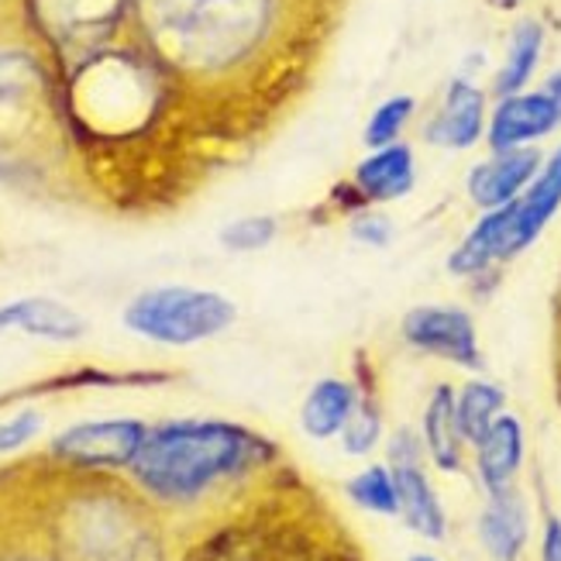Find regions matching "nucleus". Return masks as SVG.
I'll return each mask as SVG.
<instances>
[{"mask_svg":"<svg viewBox=\"0 0 561 561\" xmlns=\"http://www.w3.org/2000/svg\"><path fill=\"white\" fill-rule=\"evenodd\" d=\"M348 0H135V32L207 149L270 135L317 80Z\"/></svg>","mask_w":561,"mask_h":561,"instance_id":"f257e3e1","label":"nucleus"},{"mask_svg":"<svg viewBox=\"0 0 561 561\" xmlns=\"http://www.w3.org/2000/svg\"><path fill=\"white\" fill-rule=\"evenodd\" d=\"M283 466L270 434L225 417H180L149 427L128 479L162 517L207 520L249 500Z\"/></svg>","mask_w":561,"mask_h":561,"instance_id":"f03ea898","label":"nucleus"},{"mask_svg":"<svg viewBox=\"0 0 561 561\" xmlns=\"http://www.w3.org/2000/svg\"><path fill=\"white\" fill-rule=\"evenodd\" d=\"M0 183L42 197L87 183L59 69L21 0H0Z\"/></svg>","mask_w":561,"mask_h":561,"instance_id":"7ed1b4c3","label":"nucleus"},{"mask_svg":"<svg viewBox=\"0 0 561 561\" xmlns=\"http://www.w3.org/2000/svg\"><path fill=\"white\" fill-rule=\"evenodd\" d=\"M180 561H369L328 500L283 466L259 490L204 524Z\"/></svg>","mask_w":561,"mask_h":561,"instance_id":"20e7f679","label":"nucleus"},{"mask_svg":"<svg viewBox=\"0 0 561 561\" xmlns=\"http://www.w3.org/2000/svg\"><path fill=\"white\" fill-rule=\"evenodd\" d=\"M45 461L32 493L45 538L66 561H165L162 514L135 485L104 472H66Z\"/></svg>","mask_w":561,"mask_h":561,"instance_id":"39448f33","label":"nucleus"},{"mask_svg":"<svg viewBox=\"0 0 561 561\" xmlns=\"http://www.w3.org/2000/svg\"><path fill=\"white\" fill-rule=\"evenodd\" d=\"M238 321V307L217 289L204 286H149L121 310V324L135 337L162 348H190L201 341L221 337Z\"/></svg>","mask_w":561,"mask_h":561,"instance_id":"423d86ee","label":"nucleus"},{"mask_svg":"<svg viewBox=\"0 0 561 561\" xmlns=\"http://www.w3.org/2000/svg\"><path fill=\"white\" fill-rule=\"evenodd\" d=\"M149 427L138 417H101L80 421L59 431L45 448V458L66 472H128L138 458Z\"/></svg>","mask_w":561,"mask_h":561,"instance_id":"0eeeda50","label":"nucleus"},{"mask_svg":"<svg viewBox=\"0 0 561 561\" xmlns=\"http://www.w3.org/2000/svg\"><path fill=\"white\" fill-rule=\"evenodd\" d=\"M400 337L413 352L451 362L466 373H482L485 355L479 345V328L466 307L421 304L410 307L400 321Z\"/></svg>","mask_w":561,"mask_h":561,"instance_id":"6e6552de","label":"nucleus"},{"mask_svg":"<svg viewBox=\"0 0 561 561\" xmlns=\"http://www.w3.org/2000/svg\"><path fill=\"white\" fill-rule=\"evenodd\" d=\"M561 128V111L545 90H520L500 96L485 121V145L490 152L524 149Z\"/></svg>","mask_w":561,"mask_h":561,"instance_id":"1a4fd4ad","label":"nucleus"},{"mask_svg":"<svg viewBox=\"0 0 561 561\" xmlns=\"http://www.w3.org/2000/svg\"><path fill=\"white\" fill-rule=\"evenodd\" d=\"M485 121H490V111H485V93L472 80L455 77L445 87L434 114L424 121L421 135L427 145H434V149L466 152L485 138Z\"/></svg>","mask_w":561,"mask_h":561,"instance_id":"9d476101","label":"nucleus"},{"mask_svg":"<svg viewBox=\"0 0 561 561\" xmlns=\"http://www.w3.org/2000/svg\"><path fill=\"white\" fill-rule=\"evenodd\" d=\"M541 162H545V156H541V149H534V145L493 152L490 159L472 165V173L466 180L469 201L479 210H496V207L514 204L530 186V180L538 176Z\"/></svg>","mask_w":561,"mask_h":561,"instance_id":"9b49d317","label":"nucleus"},{"mask_svg":"<svg viewBox=\"0 0 561 561\" xmlns=\"http://www.w3.org/2000/svg\"><path fill=\"white\" fill-rule=\"evenodd\" d=\"M479 545L490 561H520L530 541V506L520 485L485 493L476 524Z\"/></svg>","mask_w":561,"mask_h":561,"instance_id":"f8f14e48","label":"nucleus"},{"mask_svg":"<svg viewBox=\"0 0 561 561\" xmlns=\"http://www.w3.org/2000/svg\"><path fill=\"white\" fill-rule=\"evenodd\" d=\"M365 207H382V204H397L410 197L413 186H417V159L407 141L382 145V149H369L355 173L348 180Z\"/></svg>","mask_w":561,"mask_h":561,"instance_id":"ddd939ff","label":"nucleus"},{"mask_svg":"<svg viewBox=\"0 0 561 561\" xmlns=\"http://www.w3.org/2000/svg\"><path fill=\"white\" fill-rule=\"evenodd\" d=\"M21 331L53 345H72L87 337V317L56 297H18L0 304V334Z\"/></svg>","mask_w":561,"mask_h":561,"instance_id":"4468645a","label":"nucleus"},{"mask_svg":"<svg viewBox=\"0 0 561 561\" xmlns=\"http://www.w3.org/2000/svg\"><path fill=\"white\" fill-rule=\"evenodd\" d=\"M524 458H527L524 424L514 413H503V417H496V424L485 431L482 442L472 448V469L482 490L496 493V490H506V485H517Z\"/></svg>","mask_w":561,"mask_h":561,"instance_id":"2eb2a0df","label":"nucleus"},{"mask_svg":"<svg viewBox=\"0 0 561 561\" xmlns=\"http://www.w3.org/2000/svg\"><path fill=\"white\" fill-rule=\"evenodd\" d=\"M389 466V461H386ZM427 461H403V466H389L397 479V500H400V520L417 534V538L442 545L448 538V510L437 496L434 482L427 476Z\"/></svg>","mask_w":561,"mask_h":561,"instance_id":"dca6fc26","label":"nucleus"},{"mask_svg":"<svg viewBox=\"0 0 561 561\" xmlns=\"http://www.w3.org/2000/svg\"><path fill=\"white\" fill-rule=\"evenodd\" d=\"M421 437H424V451L427 461L437 472H466V455L469 442L458 427V413H455V386L437 382L431 389V397L424 403V417H421Z\"/></svg>","mask_w":561,"mask_h":561,"instance_id":"f3484780","label":"nucleus"},{"mask_svg":"<svg viewBox=\"0 0 561 561\" xmlns=\"http://www.w3.org/2000/svg\"><path fill=\"white\" fill-rule=\"evenodd\" d=\"M510 210H514V249L524 255L561 210V141L551 156H545L538 176L510 204Z\"/></svg>","mask_w":561,"mask_h":561,"instance_id":"a211bd4d","label":"nucleus"},{"mask_svg":"<svg viewBox=\"0 0 561 561\" xmlns=\"http://www.w3.org/2000/svg\"><path fill=\"white\" fill-rule=\"evenodd\" d=\"M358 403V382L345 376H324L317 379L300 403V431L310 442H331L341 437L348 417Z\"/></svg>","mask_w":561,"mask_h":561,"instance_id":"6ab92c4d","label":"nucleus"},{"mask_svg":"<svg viewBox=\"0 0 561 561\" xmlns=\"http://www.w3.org/2000/svg\"><path fill=\"white\" fill-rule=\"evenodd\" d=\"M358 382V403L348 417L345 431H341V451L352 458H369L386 437V417H382V397H379V376L369 365V355L358 352L355 358V376Z\"/></svg>","mask_w":561,"mask_h":561,"instance_id":"aec40b11","label":"nucleus"},{"mask_svg":"<svg viewBox=\"0 0 561 561\" xmlns=\"http://www.w3.org/2000/svg\"><path fill=\"white\" fill-rule=\"evenodd\" d=\"M0 506L8 517H0V561H66L35 517L32 493L24 490L21 500H11V493H0Z\"/></svg>","mask_w":561,"mask_h":561,"instance_id":"412c9836","label":"nucleus"},{"mask_svg":"<svg viewBox=\"0 0 561 561\" xmlns=\"http://www.w3.org/2000/svg\"><path fill=\"white\" fill-rule=\"evenodd\" d=\"M545 42H548L545 21L520 18L514 24V32H510V45H506V56H503V66L496 69V77H493V96H496V101H500V96L527 90V83L534 80V72H538V66H541Z\"/></svg>","mask_w":561,"mask_h":561,"instance_id":"4be33fe9","label":"nucleus"},{"mask_svg":"<svg viewBox=\"0 0 561 561\" xmlns=\"http://www.w3.org/2000/svg\"><path fill=\"white\" fill-rule=\"evenodd\" d=\"M455 413L458 427L466 434L469 448H476L485 431L496 424V417L506 413V389L490 379H469L455 389Z\"/></svg>","mask_w":561,"mask_h":561,"instance_id":"5701e85b","label":"nucleus"},{"mask_svg":"<svg viewBox=\"0 0 561 561\" xmlns=\"http://www.w3.org/2000/svg\"><path fill=\"white\" fill-rule=\"evenodd\" d=\"M173 373H107V369H77V373H59L53 379L32 382L24 389L0 397V407L11 400H32V397H48V393H62V389H87V386H159L169 382Z\"/></svg>","mask_w":561,"mask_h":561,"instance_id":"b1692460","label":"nucleus"},{"mask_svg":"<svg viewBox=\"0 0 561 561\" xmlns=\"http://www.w3.org/2000/svg\"><path fill=\"white\" fill-rule=\"evenodd\" d=\"M345 496L362 510V514H373V517H400L397 479H393V469H389L386 461H369V466H362L345 482Z\"/></svg>","mask_w":561,"mask_h":561,"instance_id":"393cba45","label":"nucleus"},{"mask_svg":"<svg viewBox=\"0 0 561 561\" xmlns=\"http://www.w3.org/2000/svg\"><path fill=\"white\" fill-rule=\"evenodd\" d=\"M413 114H417V96H410V93L386 96V101L369 114V121H365V131H362L365 149H382V145L400 141Z\"/></svg>","mask_w":561,"mask_h":561,"instance_id":"a878e982","label":"nucleus"},{"mask_svg":"<svg viewBox=\"0 0 561 561\" xmlns=\"http://www.w3.org/2000/svg\"><path fill=\"white\" fill-rule=\"evenodd\" d=\"M276 238H279V217L276 214H245V217H238V221H231L217 231L221 249H228L234 255L262 252V249H270Z\"/></svg>","mask_w":561,"mask_h":561,"instance_id":"bb28decb","label":"nucleus"},{"mask_svg":"<svg viewBox=\"0 0 561 561\" xmlns=\"http://www.w3.org/2000/svg\"><path fill=\"white\" fill-rule=\"evenodd\" d=\"M45 431V413L38 407H18L0 413V455H18Z\"/></svg>","mask_w":561,"mask_h":561,"instance_id":"cd10ccee","label":"nucleus"},{"mask_svg":"<svg viewBox=\"0 0 561 561\" xmlns=\"http://www.w3.org/2000/svg\"><path fill=\"white\" fill-rule=\"evenodd\" d=\"M348 234L365 249H389L397 238V228L389 221V214H382L379 207H365L348 217Z\"/></svg>","mask_w":561,"mask_h":561,"instance_id":"c85d7f7f","label":"nucleus"},{"mask_svg":"<svg viewBox=\"0 0 561 561\" xmlns=\"http://www.w3.org/2000/svg\"><path fill=\"white\" fill-rule=\"evenodd\" d=\"M541 561H561V517L554 510H545L541 520Z\"/></svg>","mask_w":561,"mask_h":561,"instance_id":"c756f323","label":"nucleus"},{"mask_svg":"<svg viewBox=\"0 0 561 561\" xmlns=\"http://www.w3.org/2000/svg\"><path fill=\"white\" fill-rule=\"evenodd\" d=\"M554 386H558V403H561V310H554Z\"/></svg>","mask_w":561,"mask_h":561,"instance_id":"7c9ffc66","label":"nucleus"},{"mask_svg":"<svg viewBox=\"0 0 561 561\" xmlns=\"http://www.w3.org/2000/svg\"><path fill=\"white\" fill-rule=\"evenodd\" d=\"M541 90L551 96V101L558 104V111H561V69H554V72H551V77L545 80V87H541Z\"/></svg>","mask_w":561,"mask_h":561,"instance_id":"2f4dec72","label":"nucleus"},{"mask_svg":"<svg viewBox=\"0 0 561 561\" xmlns=\"http://www.w3.org/2000/svg\"><path fill=\"white\" fill-rule=\"evenodd\" d=\"M493 8H500V11H517L520 4H527V0H490Z\"/></svg>","mask_w":561,"mask_h":561,"instance_id":"473e14b6","label":"nucleus"},{"mask_svg":"<svg viewBox=\"0 0 561 561\" xmlns=\"http://www.w3.org/2000/svg\"><path fill=\"white\" fill-rule=\"evenodd\" d=\"M407 561H442L437 554H431V551H417V554H410Z\"/></svg>","mask_w":561,"mask_h":561,"instance_id":"72a5a7b5","label":"nucleus"},{"mask_svg":"<svg viewBox=\"0 0 561 561\" xmlns=\"http://www.w3.org/2000/svg\"><path fill=\"white\" fill-rule=\"evenodd\" d=\"M554 310H561V286H558V300H554Z\"/></svg>","mask_w":561,"mask_h":561,"instance_id":"f704fd0d","label":"nucleus"}]
</instances>
